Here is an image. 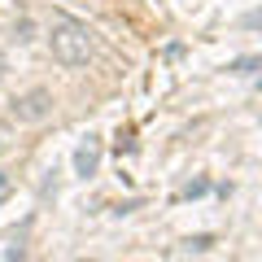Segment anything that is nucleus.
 <instances>
[{
  "instance_id": "1",
  "label": "nucleus",
  "mask_w": 262,
  "mask_h": 262,
  "mask_svg": "<svg viewBox=\"0 0 262 262\" xmlns=\"http://www.w3.org/2000/svg\"><path fill=\"white\" fill-rule=\"evenodd\" d=\"M48 48H53V57L61 66H83L88 57L96 53V39L79 18H53V27H48Z\"/></svg>"
},
{
  "instance_id": "2",
  "label": "nucleus",
  "mask_w": 262,
  "mask_h": 262,
  "mask_svg": "<svg viewBox=\"0 0 262 262\" xmlns=\"http://www.w3.org/2000/svg\"><path fill=\"white\" fill-rule=\"evenodd\" d=\"M48 114H53V92H44V88H31L27 96L13 101V118L18 122H44Z\"/></svg>"
},
{
  "instance_id": "3",
  "label": "nucleus",
  "mask_w": 262,
  "mask_h": 262,
  "mask_svg": "<svg viewBox=\"0 0 262 262\" xmlns=\"http://www.w3.org/2000/svg\"><path fill=\"white\" fill-rule=\"evenodd\" d=\"M96 166H101V140L96 136H83L79 149H75V170L88 179V175H96Z\"/></svg>"
},
{
  "instance_id": "4",
  "label": "nucleus",
  "mask_w": 262,
  "mask_h": 262,
  "mask_svg": "<svg viewBox=\"0 0 262 262\" xmlns=\"http://www.w3.org/2000/svg\"><path fill=\"white\" fill-rule=\"evenodd\" d=\"M9 192H13V179H9V170L0 166V201H5V196H9Z\"/></svg>"
},
{
  "instance_id": "5",
  "label": "nucleus",
  "mask_w": 262,
  "mask_h": 262,
  "mask_svg": "<svg viewBox=\"0 0 262 262\" xmlns=\"http://www.w3.org/2000/svg\"><path fill=\"white\" fill-rule=\"evenodd\" d=\"M5 70H9V66H5V53H0V79H5Z\"/></svg>"
},
{
  "instance_id": "6",
  "label": "nucleus",
  "mask_w": 262,
  "mask_h": 262,
  "mask_svg": "<svg viewBox=\"0 0 262 262\" xmlns=\"http://www.w3.org/2000/svg\"><path fill=\"white\" fill-rule=\"evenodd\" d=\"M0 149H5V140H0Z\"/></svg>"
}]
</instances>
